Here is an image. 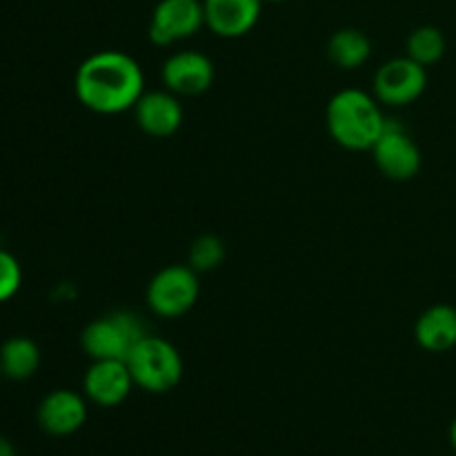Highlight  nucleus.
<instances>
[{
  "label": "nucleus",
  "instance_id": "f8f14e48",
  "mask_svg": "<svg viewBox=\"0 0 456 456\" xmlns=\"http://www.w3.org/2000/svg\"><path fill=\"white\" fill-rule=\"evenodd\" d=\"M205 25L221 38L249 34L261 18L263 0H203Z\"/></svg>",
  "mask_w": 456,
  "mask_h": 456
},
{
  "label": "nucleus",
  "instance_id": "a211bd4d",
  "mask_svg": "<svg viewBox=\"0 0 456 456\" xmlns=\"http://www.w3.org/2000/svg\"><path fill=\"white\" fill-rule=\"evenodd\" d=\"M225 261V245L218 236L203 234L191 243L187 263L194 272H212Z\"/></svg>",
  "mask_w": 456,
  "mask_h": 456
},
{
  "label": "nucleus",
  "instance_id": "5701e85b",
  "mask_svg": "<svg viewBox=\"0 0 456 456\" xmlns=\"http://www.w3.org/2000/svg\"><path fill=\"white\" fill-rule=\"evenodd\" d=\"M0 374H3V372H0Z\"/></svg>",
  "mask_w": 456,
  "mask_h": 456
},
{
  "label": "nucleus",
  "instance_id": "4468645a",
  "mask_svg": "<svg viewBox=\"0 0 456 456\" xmlns=\"http://www.w3.org/2000/svg\"><path fill=\"white\" fill-rule=\"evenodd\" d=\"M414 337L423 350L435 354L452 350L456 346V307L445 303L428 307L414 325Z\"/></svg>",
  "mask_w": 456,
  "mask_h": 456
},
{
  "label": "nucleus",
  "instance_id": "7ed1b4c3",
  "mask_svg": "<svg viewBox=\"0 0 456 456\" xmlns=\"http://www.w3.org/2000/svg\"><path fill=\"white\" fill-rule=\"evenodd\" d=\"M127 365L134 383L151 395L174 390L183 379L181 352L165 338L150 337V334L129 352Z\"/></svg>",
  "mask_w": 456,
  "mask_h": 456
},
{
  "label": "nucleus",
  "instance_id": "20e7f679",
  "mask_svg": "<svg viewBox=\"0 0 456 456\" xmlns=\"http://www.w3.org/2000/svg\"><path fill=\"white\" fill-rule=\"evenodd\" d=\"M145 337V325L136 314L114 312L92 321L80 334V346L94 361H127L129 352Z\"/></svg>",
  "mask_w": 456,
  "mask_h": 456
},
{
  "label": "nucleus",
  "instance_id": "9b49d317",
  "mask_svg": "<svg viewBox=\"0 0 456 456\" xmlns=\"http://www.w3.org/2000/svg\"><path fill=\"white\" fill-rule=\"evenodd\" d=\"M87 421V403L78 392L53 390L40 401L38 426L49 436H69Z\"/></svg>",
  "mask_w": 456,
  "mask_h": 456
},
{
  "label": "nucleus",
  "instance_id": "4be33fe9",
  "mask_svg": "<svg viewBox=\"0 0 456 456\" xmlns=\"http://www.w3.org/2000/svg\"><path fill=\"white\" fill-rule=\"evenodd\" d=\"M263 3H283V0H263Z\"/></svg>",
  "mask_w": 456,
  "mask_h": 456
},
{
  "label": "nucleus",
  "instance_id": "f03ea898",
  "mask_svg": "<svg viewBox=\"0 0 456 456\" xmlns=\"http://www.w3.org/2000/svg\"><path fill=\"white\" fill-rule=\"evenodd\" d=\"M325 118L330 136L341 147L354 151L372 150L387 120L377 98L361 89H343L334 94L328 102Z\"/></svg>",
  "mask_w": 456,
  "mask_h": 456
},
{
  "label": "nucleus",
  "instance_id": "412c9836",
  "mask_svg": "<svg viewBox=\"0 0 456 456\" xmlns=\"http://www.w3.org/2000/svg\"><path fill=\"white\" fill-rule=\"evenodd\" d=\"M450 444H452V448L456 450V419L452 421V426H450Z\"/></svg>",
  "mask_w": 456,
  "mask_h": 456
},
{
  "label": "nucleus",
  "instance_id": "6ab92c4d",
  "mask_svg": "<svg viewBox=\"0 0 456 456\" xmlns=\"http://www.w3.org/2000/svg\"><path fill=\"white\" fill-rule=\"evenodd\" d=\"M22 285V267L7 249H0V303L12 301Z\"/></svg>",
  "mask_w": 456,
  "mask_h": 456
},
{
  "label": "nucleus",
  "instance_id": "dca6fc26",
  "mask_svg": "<svg viewBox=\"0 0 456 456\" xmlns=\"http://www.w3.org/2000/svg\"><path fill=\"white\" fill-rule=\"evenodd\" d=\"M372 53V43L368 36L354 27L338 29L328 43V58L341 69H359Z\"/></svg>",
  "mask_w": 456,
  "mask_h": 456
},
{
  "label": "nucleus",
  "instance_id": "ddd939ff",
  "mask_svg": "<svg viewBox=\"0 0 456 456\" xmlns=\"http://www.w3.org/2000/svg\"><path fill=\"white\" fill-rule=\"evenodd\" d=\"M136 125L151 138H167L183 125V105L176 94L145 92L134 105Z\"/></svg>",
  "mask_w": 456,
  "mask_h": 456
},
{
  "label": "nucleus",
  "instance_id": "39448f33",
  "mask_svg": "<svg viewBox=\"0 0 456 456\" xmlns=\"http://www.w3.org/2000/svg\"><path fill=\"white\" fill-rule=\"evenodd\" d=\"M199 272L190 265L163 267L147 285V305L163 319L187 314L199 301Z\"/></svg>",
  "mask_w": 456,
  "mask_h": 456
},
{
  "label": "nucleus",
  "instance_id": "f3484780",
  "mask_svg": "<svg viewBox=\"0 0 456 456\" xmlns=\"http://www.w3.org/2000/svg\"><path fill=\"white\" fill-rule=\"evenodd\" d=\"M408 58L423 67H430L439 62L445 53V36L439 27L423 25L417 27L412 34L408 36Z\"/></svg>",
  "mask_w": 456,
  "mask_h": 456
},
{
  "label": "nucleus",
  "instance_id": "6e6552de",
  "mask_svg": "<svg viewBox=\"0 0 456 456\" xmlns=\"http://www.w3.org/2000/svg\"><path fill=\"white\" fill-rule=\"evenodd\" d=\"M205 25L203 0H160L150 20V40L159 47L199 34Z\"/></svg>",
  "mask_w": 456,
  "mask_h": 456
},
{
  "label": "nucleus",
  "instance_id": "423d86ee",
  "mask_svg": "<svg viewBox=\"0 0 456 456\" xmlns=\"http://www.w3.org/2000/svg\"><path fill=\"white\" fill-rule=\"evenodd\" d=\"M372 156L383 176L390 181H410L421 169V150L396 120H386L383 134L374 142Z\"/></svg>",
  "mask_w": 456,
  "mask_h": 456
},
{
  "label": "nucleus",
  "instance_id": "1a4fd4ad",
  "mask_svg": "<svg viewBox=\"0 0 456 456\" xmlns=\"http://www.w3.org/2000/svg\"><path fill=\"white\" fill-rule=\"evenodd\" d=\"M134 386L136 383L129 372L127 361H94L83 379L87 399L101 408H116V405L123 403Z\"/></svg>",
  "mask_w": 456,
  "mask_h": 456
},
{
  "label": "nucleus",
  "instance_id": "aec40b11",
  "mask_svg": "<svg viewBox=\"0 0 456 456\" xmlns=\"http://www.w3.org/2000/svg\"><path fill=\"white\" fill-rule=\"evenodd\" d=\"M0 456H16V448L7 436L0 435Z\"/></svg>",
  "mask_w": 456,
  "mask_h": 456
},
{
  "label": "nucleus",
  "instance_id": "f257e3e1",
  "mask_svg": "<svg viewBox=\"0 0 456 456\" xmlns=\"http://www.w3.org/2000/svg\"><path fill=\"white\" fill-rule=\"evenodd\" d=\"M78 101L96 114L134 110L145 94V74L129 53L105 49L80 62L74 78Z\"/></svg>",
  "mask_w": 456,
  "mask_h": 456
},
{
  "label": "nucleus",
  "instance_id": "0eeeda50",
  "mask_svg": "<svg viewBox=\"0 0 456 456\" xmlns=\"http://www.w3.org/2000/svg\"><path fill=\"white\" fill-rule=\"evenodd\" d=\"M428 87L426 67L412 58H392L374 76V98L387 107H405L421 98Z\"/></svg>",
  "mask_w": 456,
  "mask_h": 456
},
{
  "label": "nucleus",
  "instance_id": "9d476101",
  "mask_svg": "<svg viewBox=\"0 0 456 456\" xmlns=\"http://www.w3.org/2000/svg\"><path fill=\"white\" fill-rule=\"evenodd\" d=\"M163 83L176 96H199L214 83V62L205 53L187 49L165 61Z\"/></svg>",
  "mask_w": 456,
  "mask_h": 456
},
{
  "label": "nucleus",
  "instance_id": "2eb2a0df",
  "mask_svg": "<svg viewBox=\"0 0 456 456\" xmlns=\"http://www.w3.org/2000/svg\"><path fill=\"white\" fill-rule=\"evenodd\" d=\"M40 368V350L31 338L12 337L0 347V372L12 381H27Z\"/></svg>",
  "mask_w": 456,
  "mask_h": 456
}]
</instances>
